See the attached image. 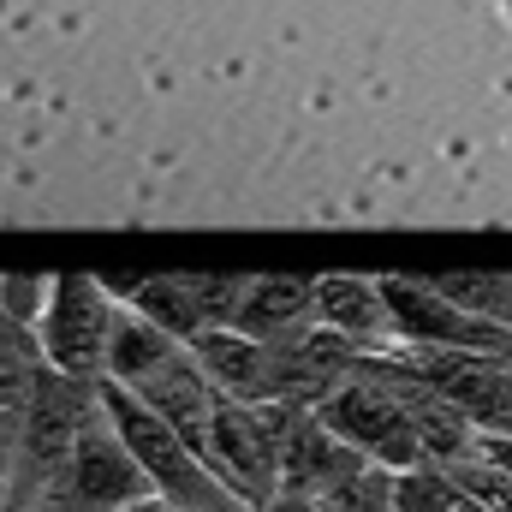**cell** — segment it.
I'll return each mask as SVG.
<instances>
[{"label":"cell","mask_w":512,"mask_h":512,"mask_svg":"<svg viewBox=\"0 0 512 512\" xmlns=\"http://www.w3.org/2000/svg\"><path fill=\"white\" fill-rule=\"evenodd\" d=\"M102 405H108V417H114V429H120V441L131 447V459L143 465V477H149V489L167 501L173 512H256L155 405H143L131 387L108 382L102 376Z\"/></svg>","instance_id":"6da1fadb"},{"label":"cell","mask_w":512,"mask_h":512,"mask_svg":"<svg viewBox=\"0 0 512 512\" xmlns=\"http://www.w3.org/2000/svg\"><path fill=\"white\" fill-rule=\"evenodd\" d=\"M102 405V387L78 382V376H60L42 364V376L30 387V405H24V429H18V453H12V471H6V489H12V512H36L48 483L66 471L78 435L90 429Z\"/></svg>","instance_id":"7a4b0ae2"},{"label":"cell","mask_w":512,"mask_h":512,"mask_svg":"<svg viewBox=\"0 0 512 512\" xmlns=\"http://www.w3.org/2000/svg\"><path fill=\"white\" fill-rule=\"evenodd\" d=\"M316 417H322L334 435H346V441L376 465V471L405 477V471H423V465H429L423 435H417V423H411V411H405L399 387L382 376V364H376L370 352H364V364H358L346 382L316 405Z\"/></svg>","instance_id":"3957f363"},{"label":"cell","mask_w":512,"mask_h":512,"mask_svg":"<svg viewBox=\"0 0 512 512\" xmlns=\"http://www.w3.org/2000/svg\"><path fill=\"white\" fill-rule=\"evenodd\" d=\"M120 304L126 298H114L96 274H54L48 310L36 322L42 364L60 370V376H78V382H102L108 376V346H114Z\"/></svg>","instance_id":"277c9868"},{"label":"cell","mask_w":512,"mask_h":512,"mask_svg":"<svg viewBox=\"0 0 512 512\" xmlns=\"http://www.w3.org/2000/svg\"><path fill=\"white\" fill-rule=\"evenodd\" d=\"M143 495H155L149 477H143V465L131 459V447L120 441L108 405H96L90 429L78 435L66 471L48 483V495H42L36 512H114V507H126V501H143Z\"/></svg>","instance_id":"5b68a950"},{"label":"cell","mask_w":512,"mask_h":512,"mask_svg":"<svg viewBox=\"0 0 512 512\" xmlns=\"http://www.w3.org/2000/svg\"><path fill=\"white\" fill-rule=\"evenodd\" d=\"M298 405H233L221 399L215 435H209V465L251 501L256 512L280 495V453H286V423Z\"/></svg>","instance_id":"8992f818"},{"label":"cell","mask_w":512,"mask_h":512,"mask_svg":"<svg viewBox=\"0 0 512 512\" xmlns=\"http://www.w3.org/2000/svg\"><path fill=\"white\" fill-rule=\"evenodd\" d=\"M399 346H429V352H512V328L495 316H477L453 298H441L435 280H382Z\"/></svg>","instance_id":"52a82bcc"},{"label":"cell","mask_w":512,"mask_h":512,"mask_svg":"<svg viewBox=\"0 0 512 512\" xmlns=\"http://www.w3.org/2000/svg\"><path fill=\"white\" fill-rule=\"evenodd\" d=\"M376 465L334 435L316 411H292L286 423V453H280V495H310V501H352Z\"/></svg>","instance_id":"ba28073f"},{"label":"cell","mask_w":512,"mask_h":512,"mask_svg":"<svg viewBox=\"0 0 512 512\" xmlns=\"http://www.w3.org/2000/svg\"><path fill=\"white\" fill-rule=\"evenodd\" d=\"M143 405H155L203 459H209V435H215V411H221V393H215V382L203 376V364H197V352L191 346H179L149 382H137L131 387Z\"/></svg>","instance_id":"9c48e42d"},{"label":"cell","mask_w":512,"mask_h":512,"mask_svg":"<svg viewBox=\"0 0 512 512\" xmlns=\"http://www.w3.org/2000/svg\"><path fill=\"white\" fill-rule=\"evenodd\" d=\"M203 376L215 382L221 399L233 405H280V370H274V346H262L239 328H209L203 340H191Z\"/></svg>","instance_id":"30bf717a"},{"label":"cell","mask_w":512,"mask_h":512,"mask_svg":"<svg viewBox=\"0 0 512 512\" xmlns=\"http://www.w3.org/2000/svg\"><path fill=\"white\" fill-rule=\"evenodd\" d=\"M316 316H322V328L358 340L364 352H399V328H393L382 280H364V274H322V280H316Z\"/></svg>","instance_id":"8fae6325"},{"label":"cell","mask_w":512,"mask_h":512,"mask_svg":"<svg viewBox=\"0 0 512 512\" xmlns=\"http://www.w3.org/2000/svg\"><path fill=\"white\" fill-rule=\"evenodd\" d=\"M322 316H316V280H286V274H262L245 280V298L233 310V328L251 334L262 346H280V340H298L310 334Z\"/></svg>","instance_id":"7c38bea8"},{"label":"cell","mask_w":512,"mask_h":512,"mask_svg":"<svg viewBox=\"0 0 512 512\" xmlns=\"http://www.w3.org/2000/svg\"><path fill=\"white\" fill-rule=\"evenodd\" d=\"M131 310H143L155 328H167L173 340H203L209 328H215V316H209V298H203V280L197 274H167V280H143V286H131L126 292Z\"/></svg>","instance_id":"4fadbf2b"},{"label":"cell","mask_w":512,"mask_h":512,"mask_svg":"<svg viewBox=\"0 0 512 512\" xmlns=\"http://www.w3.org/2000/svg\"><path fill=\"white\" fill-rule=\"evenodd\" d=\"M185 340H173L167 328H155L143 310H131V304H120V322H114V346H108V382L120 387H137L149 382L173 352H179Z\"/></svg>","instance_id":"5bb4252c"},{"label":"cell","mask_w":512,"mask_h":512,"mask_svg":"<svg viewBox=\"0 0 512 512\" xmlns=\"http://www.w3.org/2000/svg\"><path fill=\"white\" fill-rule=\"evenodd\" d=\"M435 286H441V298H453V304H465L477 316H495V322L512 328V274H441Z\"/></svg>","instance_id":"9a60e30c"},{"label":"cell","mask_w":512,"mask_h":512,"mask_svg":"<svg viewBox=\"0 0 512 512\" xmlns=\"http://www.w3.org/2000/svg\"><path fill=\"white\" fill-rule=\"evenodd\" d=\"M447 477H453L465 495H477L483 507L512 512V471H495V465H483V459H465V465H447Z\"/></svg>","instance_id":"2e32d148"},{"label":"cell","mask_w":512,"mask_h":512,"mask_svg":"<svg viewBox=\"0 0 512 512\" xmlns=\"http://www.w3.org/2000/svg\"><path fill=\"white\" fill-rule=\"evenodd\" d=\"M48 286H54V280H0V310H6L18 328L36 334V322H42V310H48Z\"/></svg>","instance_id":"e0dca14e"},{"label":"cell","mask_w":512,"mask_h":512,"mask_svg":"<svg viewBox=\"0 0 512 512\" xmlns=\"http://www.w3.org/2000/svg\"><path fill=\"white\" fill-rule=\"evenodd\" d=\"M358 512H399L393 507V471H370L358 489Z\"/></svg>","instance_id":"ac0fdd59"},{"label":"cell","mask_w":512,"mask_h":512,"mask_svg":"<svg viewBox=\"0 0 512 512\" xmlns=\"http://www.w3.org/2000/svg\"><path fill=\"white\" fill-rule=\"evenodd\" d=\"M262 512H328V501H310V495H274Z\"/></svg>","instance_id":"d6986e66"},{"label":"cell","mask_w":512,"mask_h":512,"mask_svg":"<svg viewBox=\"0 0 512 512\" xmlns=\"http://www.w3.org/2000/svg\"><path fill=\"white\" fill-rule=\"evenodd\" d=\"M114 512H173L161 495H143V501H126V507H114Z\"/></svg>","instance_id":"ffe728a7"},{"label":"cell","mask_w":512,"mask_h":512,"mask_svg":"<svg viewBox=\"0 0 512 512\" xmlns=\"http://www.w3.org/2000/svg\"><path fill=\"white\" fill-rule=\"evenodd\" d=\"M6 501H12V489H6V471H0V512H12Z\"/></svg>","instance_id":"44dd1931"}]
</instances>
